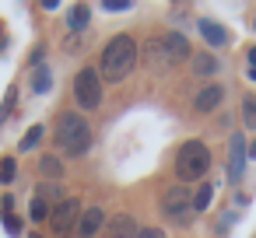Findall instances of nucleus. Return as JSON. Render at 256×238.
Segmentation results:
<instances>
[{
  "mask_svg": "<svg viewBox=\"0 0 256 238\" xmlns=\"http://www.w3.org/2000/svg\"><path fill=\"white\" fill-rule=\"evenodd\" d=\"M210 200H214V186H210V182H204V186L193 193V210H196V214H204V210L210 207Z\"/></svg>",
  "mask_w": 256,
  "mask_h": 238,
  "instance_id": "obj_15",
  "label": "nucleus"
},
{
  "mask_svg": "<svg viewBox=\"0 0 256 238\" xmlns=\"http://www.w3.org/2000/svg\"><path fill=\"white\" fill-rule=\"evenodd\" d=\"M249 63H252V70H256V49H252V53H249Z\"/></svg>",
  "mask_w": 256,
  "mask_h": 238,
  "instance_id": "obj_26",
  "label": "nucleus"
},
{
  "mask_svg": "<svg viewBox=\"0 0 256 238\" xmlns=\"http://www.w3.org/2000/svg\"><path fill=\"white\" fill-rule=\"evenodd\" d=\"M137 221H134V214H112V221L106 224V235L109 238H137Z\"/></svg>",
  "mask_w": 256,
  "mask_h": 238,
  "instance_id": "obj_10",
  "label": "nucleus"
},
{
  "mask_svg": "<svg viewBox=\"0 0 256 238\" xmlns=\"http://www.w3.org/2000/svg\"><path fill=\"white\" fill-rule=\"evenodd\" d=\"M42 130H46V126H32V130L25 133V140H22V151H32V147L42 140Z\"/></svg>",
  "mask_w": 256,
  "mask_h": 238,
  "instance_id": "obj_21",
  "label": "nucleus"
},
{
  "mask_svg": "<svg viewBox=\"0 0 256 238\" xmlns=\"http://www.w3.org/2000/svg\"><path fill=\"white\" fill-rule=\"evenodd\" d=\"M14 179V158H4L0 161V182H11Z\"/></svg>",
  "mask_w": 256,
  "mask_h": 238,
  "instance_id": "obj_22",
  "label": "nucleus"
},
{
  "mask_svg": "<svg viewBox=\"0 0 256 238\" xmlns=\"http://www.w3.org/2000/svg\"><path fill=\"white\" fill-rule=\"evenodd\" d=\"M252 28H256V21H252Z\"/></svg>",
  "mask_w": 256,
  "mask_h": 238,
  "instance_id": "obj_29",
  "label": "nucleus"
},
{
  "mask_svg": "<svg viewBox=\"0 0 256 238\" xmlns=\"http://www.w3.org/2000/svg\"><path fill=\"white\" fill-rule=\"evenodd\" d=\"M50 214H53V207H50L46 200H39V196H36V200H32V207H28V217H32V221H46Z\"/></svg>",
  "mask_w": 256,
  "mask_h": 238,
  "instance_id": "obj_19",
  "label": "nucleus"
},
{
  "mask_svg": "<svg viewBox=\"0 0 256 238\" xmlns=\"http://www.w3.org/2000/svg\"><path fill=\"white\" fill-rule=\"evenodd\" d=\"M39 172H42V175H50V179H60V175H64V165H60L56 158H50V154H46V158L39 161Z\"/></svg>",
  "mask_w": 256,
  "mask_h": 238,
  "instance_id": "obj_18",
  "label": "nucleus"
},
{
  "mask_svg": "<svg viewBox=\"0 0 256 238\" xmlns=\"http://www.w3.org/2000/svg\"><path fill=\"white\" fill-rule=\"evenodd\" d=\"M200 35H204L207 46H228V32L210 18H200Z\"/></svg>",
  "mask_w": 256,
  "mask_h": 238,
  "instance_id": "obj_12",
  "label": "nucleus"
},
{
  "mask_svg": "<svg viewBox=\"0 0 256 238\" xmlns=\"http://www.w3.org/2000/svg\"><path fill=\"white\" fill-rule=\"evenodd\" d=\"M246 137L242 133H235L232 137V144H228V179L232 182H238L242 179V172H246Z\"/></svg>",
  "mask_w": 256,
  "mask_h": 238,
  "instance_id": "obj_7",
  "label": "nucleus"
},
{
  "mask_svg": "<svg viewBox=\"0 0 256 238\" xmlns=\"http://www.w3.org/2000/svg\"><path fill=\"white\" fill-rule=\"evenodd\" d=\"M249 154H252V158H256V144H252V147H249Z\"/></svg>",
  "mask_w": 256,
  "mask_h": 238,
  "instance_id": "obj_28",
  "label": "nucleus"
},
{
  "mask_svg": "<svg viewBox=\"0 0 256 238\" xmlns=\"http://www.w3.org/2000/svg\"><path fill=\"white\" fill-rule=\"evenodd\" d=\"M221 98H224V88H221V84H207V88L193 98V105H196V112H214V109L221 105Z\"/></svg>",
  "mask_w": 256,
  "mask_h": 238,
  "instance_id": "obj_11",
  "label": "nucleus"
},
{
  "mask_svg": "<svg viewBox=\"0 0 256 238\" xmlns=\"http://www.w3.org/2000/svg\"><path fill=\"white\" fill-rule=\"evenodd\" d=\"M106 11H130V0H106Z\"/></svg>",
  "mask_w": 256,
  "mask_h": 238,
  "instance_id": "obj_23",
  "label": "nucleus"
},
{
  "mask_svg": "<svg viewBox=\"0 0 256 238\" xmlns=\"http://www.w3.org/2000/svg\"><path fill=\"white\" fill-rule=\"evenodd\" d=\"M4 224H8V231H11V235H18V231H22V224L14 221V214H4Z\"/></svg>",
  "mask_w": 256,
  "mask_h": 238,
  "instance_id": "obj_25",
  "label": "nucleus"
},
{
  "mask_svg": "<svg viewBox=\"0 0 256 238\" xmlns=\"http://www.w3.org/2000/svg\"><path fill=\"white\" fill-rule=\"evenodd\" d=\"M102 224H106V210L102 207H88L81 214V221H78V238H95L102 231Z\"/></svg>",
  "mask_w": 256,
  "mask_h": 238,
  "instance_id": "obj_9",
  "label": "nucleus"
},
{
  "mask_svg": "<svg viewBox=\"0 0 256 238\" xmlns=\"http://www.w3.org/2000/svg\"><path fill=\"white\" fill-rule=\"evenodd\" d=\"M53 137H56L60 151L70 154V158H81V154L92 147V126H88V119L78 116V112H60Z\"/></svg>",
  "mask_w": 256,
  "mask_h": 238,
  "instance_id": "obj_2",
  "label": "nucleus"
},
{
  "mask_svg": "<svg viewBox=\"0 0 256 238\" xmlns=\"http://www.w3.org/2000/svg\"><path fill=\"white\" fill-rule=\"evenodd\" d=\"M81 214H84V210H81V203H78V200H64V203L50 214V224H53V231H60V235H64V231H70V228L81 221Z\"/></svg>",
  "mask_w": 256,
  "mask_h": 238,
  "instance_id": "obj_6",
  "label": "nucleus"
},
{
  "mask_svg": "<svg viewBox=\"0 0 256 238\" xmlns=\"http://www.w3.org/2000/svg\"><path fill=\"white\" fill-rule=\"evenodd\" d=\"M162 210H165V217H168V221H176V224H190V221H193V214H196L186 186H172V189L162 196Z\"/></svg>",
  "mask_w": 256,
  "mask_h": 238,
  "instance_id": "obj_5",
  "label": "nucleus"
},
{
  "mask_svg": "<svg viewBox=\"0 0 256 238\" xmlns=\"http://www.w3.org/2000/svg\"><path fill=\"white\" fill-rule=\"evenodd\" d=\"M50 88H53V70H50V67H39V70L32 74V91L46 95Z\"/></svg>",
  "mask_w": 256,
  "mask_h": 238,
  "instance_id": "obj_14",
  "label": "nucleus"
},
{
  "mask_svg": "<svg viewBox=\"0 0 256 238\" xmlns=\"http://www.w3.org/2000/svg\"><path fill=\"white\" fill-rule=\"evenodd\" d=\"M137 63V42L130 35H112L102 49L98 60V74H106V81H123Z\"/></svg>",
  "mask_w": 256,
  "mask_h": 238,
  "instance_id": "obj_1",
  "label": "nucleus"
},
{
  "mask_svg": "<svg viewBox=\"0 0 256 238\" xmlns=\"http://www.w3.org/2000/svg\"><path fill=\"white\" fill-rule=\"evenodd\" d=\"M36 196H39V200H46V203H50L53 210H56V207L64 203V196H60V186H53V182H46V186H39V189H36Z\"/></svg>",
  "mask_w": 256,
  "mask_h": 238,
  "instance_id": "obj_16",
  "label": "nucleus"
},
{
  "mask_svg": "<svg viewBox=\"0 0 256 238\" xmlns=\"http://www.w3.org/2000/svg\"><path fill=\"white\" fill-rule=\"evenodd\" d=\"M242 119H246L249 130H256V98H246L242 102Z\"/></svg>",
  "mask_w": 256,
  "mask_h": 238,
  "instance_id": "obj_20",
  "label": "nucleus"
},
{
  "mask_svg": "<svg viewBox=\"0 0 256 238\" xmlns=\"http://www.w3.org/2000/svg\"><path fill=\"white\" fill-rule=\"evenodd\" d=\"M218 70H221V63H218L214 53H196V56H193V74H196V77H214Z\"/></svg>",
  "mask_w": 256,
  "mask_h": 238,
  "instance_id": "obj_13",
  "label": "nucleus"
},
{
  "mask_svg": "<svg viewBox=\"0 0 256 238\" xmlns=\"http://www.w3.org/2000/svg\"><path fill=\"white\" fill-rule=\"evenodd\" d=\"M249 77H252V81H256V70H252V67H249Z\"/></svg>",
  "mask_w": 256,
  "mask_h": 238,
  "instance_id": "obj_27",
  "label": "nucleus"
},
{
  "mask_svg": "<svg viewBox=\"0 0 256 238\" xmlns=\"http://www.w3.org/2000/svg\"><path fill=\"white\" fill-rule=\"evenodd\" d=\"M74 98H78V105L88 109V112L102 105V74H98L95 67L78 70V77H74Z\"/></svg>",
  "mask_w": 256,
  "mask_h": 238,
  "instance_id": "obj_4",
  "label": "nucleus"
},
{
  "mask_svg": "<svg viewBox=\"0 0 256 238\" xmlns=\"http://www.w3.org/2000/svg\"><path fill=\"white\" fill-rule=\"evenodd\" d=\"M137 238H165V231H162V228H140Z\"/></svg>",
  "mask_w": 256,
  "mask_h": 238,
  "instance_id": "obj_24",
  "label": "nucleus"
},
{
  "mask_svg": "<svg viewBox=\"0 0 256 238\" xmlns=\"http://www.w3.org/2000/svg\"><path fill=\"white\" fill-rule=\"evenodd\" d=\"M158 42H162V49H165V60H168V63H179V60H186V56H190V42H186V35H179V32H168V35H162Z\"/></svg>",
  "mask_w": 256,
  "mask_h": 238,
  "instance_id": "obj_8",
  "label": "nucleus"
},
{
  "mask_svg": "<svg viewBox=\"0 0 256 238\" xmlns=\"http://www.w3.org/2000/svg\"><path fill=\"white\" fill-rule=\"evenodd\" d=\"M207 168H210V151H207V144H204V140H186V144L179 147V154H176V175H179L182 182H196V179H204Z\"/></svg>",
  "mask_w": 256,
  "mask_h": 238,
  "instance_id": "obj_3",
  "label": "nucleus"
},
{
  "mask_svg": "<svg viewBox=\"0 0 256 238\" xmlns=\"http://www.w3.org/2000/svg\"><path fill=\"white\" fill-rule=\"evenodd\" d=\"M88 18H92V11H88V4H78V7L70 11V18H67V25H70L74 32H81V28L88 25Z\"/></svg>",
  "mask_w": 256,
  "mask_h": 238,
  "instance_id": "obj_17",
  "label": "nucleus"
}]
</instances>
